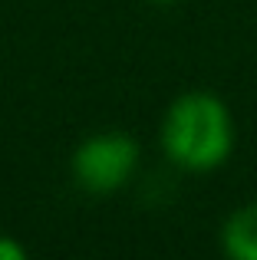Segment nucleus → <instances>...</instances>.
<instances>
[{"instance_id":"nucleus-2","label":"nucleus","mask_w":257,"mask_h":260,"mask_svg":"<svg viewBox=\"0 0 257 260\" xmlns=\"http://www.w3.org/2000/svg\"><path fill=\"white\" fill-rule=\"evenodd\" d=\"M139 165H142L139 142L119 128L86 135L70 155L73 184L96 198H109L128 188L139 175Z\"/></svg>"},{"instance_id":"nucleus-5","label":"nucleus","mask_w":257,"mask_h":260,"mask_svg":"<svg viewBox=\"0 0 257 260\" xmlns=\"http://www.w3.org/2000/svg\"><path fill=\"white\" fill-rule=\"evenodd\" d=\"M145 4H155V7H175V4H181V0H145Z\"/></svg>"},{"instance_id":"nucleus-3","label":"nucleus","mask_w":257,"mask_h":260,"mask_svg":"<svg viewBox=\"0 0 257 260\" xmlns=\"http://www.w3.org/2000/svg\"><path fill=\"white\" fill-rule=\"evenodd\" d=\"M221 250L231 260H257V198L234 208L221 224Z\"/></svg>"},{"instance_id":"nucleus-4","label":"nucleus","mask_w":257,"mask_h":260,"mask_svg":"<svg viewBox=\"0 0 257 260\" xmlns=\"http://www.w3.org/2000/svg\"><path fill=\"white\" fill-rule=\"evenodd\" d=\"M0 260H26V247L10 234H0Z\"/></svg>"},{"instance_id":"nucleus-1","label":"nucleus","mask_w":257,"mask_h":260,"mask_svg":"<svg viewBox=\"0 0 257 260\" xmlns=\"http://www.w3.org/2000/svg\"><path fill=\"white\" fill-rule=\"evenodd\" d=\"M238 128L221 95L191 89L172 99L158 125V145L168 165L188 175H208L228 165L234 155Z\"/></svg>"}]
</instances>
